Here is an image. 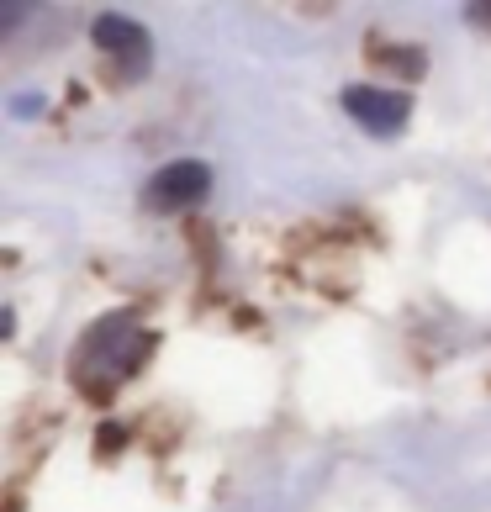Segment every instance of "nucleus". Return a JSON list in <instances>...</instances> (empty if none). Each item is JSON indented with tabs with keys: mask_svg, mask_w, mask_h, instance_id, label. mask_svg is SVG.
<instances>
[{
	"mask_svg": "<svg viewBox=\"0 0 491 512\" xmlns=\"http://www.w3.org/2000/svg\"><path fill=\"white\" fill-rule=\"evenodd\" d=\"M201 196H212V169H206L201 159H175L143 185L148 212H185V206H196Z\"/></svg>",
	"mask_w": 491,
	"mask_h": 512,
	"instance_id": "3",
	"label": "nucleus"
},
{
	"mask_svg": "<svg viewBox=\"0 0 491 512\" xmlns=\"http://www.w3.org/2000/svg\"><path fill=\"white\" fill-rule=\"evenodd\" d=\"M344 111L354 127H365L370 138H402L412 122V96L402 90H381V85H349L344 90Z\"/></svg>",
	"mask_w": 491,
	"mask_h": 512,
	"instance_id": "2",
	"label": "nucleus"
},
{
	"mask_svg": "<svg viewBox=\"0 0 491 512\" xmlns=\"http://www.w3.org/2000/svg\"><path fill=\"white\" fill-rule=\"evenodd\" d=\"M465 22H481V27H491V0H476V6H465Z\"/></svg>",
	"mask_w": 491,
	"mask_h": 512,
	"instance_id": "5",
	"label": "nucleus"
},
{
	"mask_svg": "<svg viewBox=\"0 0 491 512\" xmlns=\"http://www.w3.org/2000/svg\"><path fill=\"white\" fill-rule=\"evenodd\" d=\"M154 354V333L143 328L132 312H111L90 328L69 354V375L74 386L90 391V396H111L122 381L143 370V359Z\"/></svg>",
	"mask_w": 491,
	"mask_h": 512,
	"instance_id": "1",
	"label": "nucleus"
},
{
	"mask_svg": "<svg viewBox=\"0 0 491 512\" xmlns=\"http://www.w3.org/2000/svg\"><path fill=\"white\" fill-rule=\"evenodd\" d=\"M90 37H96V48L106 53V59H117L127 74H143L148 64H154V43H148V27L132 22V16H117V11H101L96 27H90Z\"/></svg>",
	"mask_w": 491,
	"mask_h": 512,
	"instance_id": "4",
	"label": "nucleus"
}]
</instances>
